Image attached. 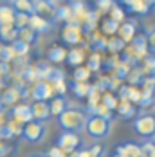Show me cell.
Listing matches in <instances>:
<instances>
[{
	"label": "cell",
	"mask_w": 155,
	"mask_h": 157,
	"mask_svg": "<svg viewBox=\"0 0 155 157\" xmlns=\"http://www.w3.org/2000/svg\"><path fill=\"white\" fill-rule=\"evenodd\" d=\"M87 119H89V114L83 109H78V107H67V110L58 116V125L63 132H83L85 125H87Z\"/></svg>",
	"instance_id": "6da1fadb"
},
{
	"label": "cell",
	"mask_w": 155,
	"mask_h": 157,
	"mask_svg": "<svg viewBox=\"0 0 155 157\" xmlns=\"http://www.w3.org/2000/svg\"><path fill=\"white\" fill-rule=\"evenodd\" d=\"M85 132L89 134V137H92L96 141H103L112 132V119L101 117V116H89L87 125H85Z\"/></svg>",
	"instance_id": "7a4b0ae2"
},
{
	"label": "cell",
	"mask_w": 155,
	"mask_h": 157,
	"mask_svg": "<svg viewBox=\"0 0 155 157\" xmlns=\"http://www.w3.org/2000/svg\"><path fill=\"white\" fill-rule=\"evenodd\" d=\"M132 128L134 132L141 136L142 139H150L155 134V114H139L134 117L132 121Z\"/></svg>",
	"instance_id": "3957f363"
},
{
	"label": "cell",
	"mask_w": 155,
	"mask_h": 157,
	"mask_svg": "<svg viewBox=\"0 0 155 157\" xmlns=\"http://www.w3.org/2000/svg\"><path fill=\"white\" fill-rule=\"evenodd\" d=\"M47 136V126L45 123H40V121H29L24 125L22 130V137L27 143H42Z\"/></svg>",
	"instance_id": "277c9868"
},
{
	"label": "cell",
	"mask_w": 155,
	"mask_h": 157,
	"mask_svg": "<svg viewBox=\"0 0 155 157\" xmlns=\"http://www.w3.org/2000/svg\"><path fill=\"white\" fill-rule=\"evenodd\" d=\"M79 143H81L79 134H74V132H62V134L58 136V139H56V146L69 155V154L76 152L78 146H79Z\"/></svg>",
	"instance_id": "5b68a950"
},
{
	"label": "cell",
	"mask_w": 155,
	"mask_h": 157,
	"mask_svg": "<svg viewBox=\"0 0 155 157\" xmlns=\"http://www.w3.org/2000/svg\"><path fill=\"white\" fill-rule=\"evenodd\" d=\"M54 94H56V90H54L52 83H49L47 79L38 81V83L34 85V89H32V99H34V101H47V99H52Z\"/></svg>",
	"instance_id": "8992f818"
},
{
	"label": "cell",
	"mask_w": 155,
	"mask_h": 157,
	"mask_svg": "<svg viewBox=\"0 0 155 157\" xmlns=\"http://www.w3.org/2000/svg\"><path fill=\"white\" fill-rule=\"evenodd\" d=\"M115 154L123 157H144L142 154V144L135 141H124L115 146Z\"/></svg>",
	"instance_id": "52a82bcc"
},
{
	"label": "cell",
	"mask_w": 155,
	"mask_h": 157,
	"mask_svg": "<svg viewBox=\"0 0 155 157\" xmlns=\"http://www.w3.org/2000/svg\"><path fill=\"white\" fill-rule=\"evenodd\" d=\"M34 15L52 20L54 22V15H56V4L54 2H47V0H34Z\"/></svg>",
	"instance_id": "ba28073f"
},
{
	"label": "cell",
	"mask_w": 155,
	"mask_h": 157,
	"mask_svg": "<svg viewBox=\"0 0 155 157\" xmlns=\"http://www.w3.org/2000/svg\"><path fill=\"white\" fill-rule=\"evenodd\" d=\"M31 112H32V121L45 123L47 119H51L49 101H32L31 103Z\"/></svg>",
	"instance_id": "9c48e42d"
},
{
	"label": "cell",
	"mask_w": 155,
	"mask_h": 157,
	"mask_svg": "<svg viewBox=\"0 0 155 157\" xmlns=\"http://www.w3.org/2000/svg\"><path fill=\"white\" fill-rule=\"evenodd\" d=\"M62 40L65 44H69V45H78L81 42V27L76 25V24H67L63 27Z\"/></svg>",
	"instance_id": "30bf717a"
},
{
	"label": "cell",
	"mask_w": 155,
	"mask_h": 157,
	"mask_svg": "<svg viewBox=\"0 0 155 157\" xmlns=\"http://www.w3.org/2000/svg\"><path fill=\"white\" fill-rule=\"evenodd\" d=\"M52 25H54V22H52V20L42 18V16H38V15H31V16H29V25H27V27H31L36 34H43V33L51 31V29H52Z\"/></svg>",
	"instance_id": "8fae6325"
},
{
	"label": "cell",
	"mask_w": 155,
	"mask_h": 157,
	"mask_svg": "<svg viewBox=\"0 0 155 157\" xmlns=\"http://www.w3.org/2000/svg\"><path fill=\"white\" fill-rule=\"evenodd\" d=\"M11 114H13V119L18 121V123H22V125H25V123L32 121V112H31V105H29V103L15 105Z\"/></svg>",
	"instance_id": "7c38bea8"
},
{
	"label": "cell",
	"mask_w": 155,
	"mask_h": 157,
	"mask_svg": "<svg viewBox=\"0 0 155 157\" xmlns=\"http://www.w3.org/2000/svg\"><path fill=\"white\" fill-rule=\"evenodd\" d=\"M15 9L11 4H0V25H15Z\"/></svg>",
	"instance_id": "4fadbf2b"
},
{
	"label": "cell",
	"mask_w": 155,
	"mask_h": 157,
	"mask_svg": "<svg viewBox=\"0 0 155 157\" xmlns=\"http://www.w3.org/2000/svg\"><path fill=\"white\" fill-rule=\"evenodd\" d=\"M15 13H24V15H34V0H11L9 2Z\"/></svg>",
	"instance_id": "5bb4252c"
},
{
	"label": "cell",
	"mask_w": 155,
	"mask_h": 157,
	"mask_svg": "<svg viewBox=\"0 0 155 157\" xmlns=\"http://www.w3.org/2000/svg\"><path fill=\"white\" fill-rule=\"evenodd\" d=\"M69 107V103H67V99L63 98V96H54L51 101H49V109H51V116H54V117H58L60 114H63L65 110Z\"/></svg>",
	"instance_id": "9a60e30c"
},
{
	"label": "cell",
	"mask_w": 155,
	"mask_h": 157,
	"mask_svg": "<svg viewBox=\"0 0 155 157\" xmlns=\"http://www.w3.org/2000/svg\"><path fill=\"white\" fill-rule=\"evenodd\" d=\"M115 110H117L119 117H123V119H134V117L137 116V110L134 107V103H130V101H126V99H121Z\"/></svg>",
	"instance_id": "2e32d148"
},
{
	"label": "cell",
	"mask_w": 155,
	"mask_h": 157,
	"mask_svg": "<svg viewBox=\"0 0 155 157\" xmlns=\"http://www.w3.org/2000/svg\"><path fill=\"white\" fill-rule=\"evenodd\" d=\"M126 9H128L130 13L139 15V16H146V15L152 13V7H150L146 2H142V0H132V2L126 6Z\"/></svg>",
	"instance_id": "e0dca14e"
},
{
	"label": "cell",
	"mask_w": 155,
	"mask_h": 157,
	"mask_svg": "<svg viewBox=\"0 0 155 157\" xmlns=\"http://www.w3.org/2000/svg\"><path fill=\"white\" fill-rule=\"evenodd\" d=\"M107 154V148L99 143L92 144L90 148H83V150H78V157H105Z\"/></svg>",
	"instance_id": "ac0fdd59"
},
{
	"label": "cell",
	"mask_w": 155,
	"mask_h": 157,
	"mask_svg": "<svg viewBox=\"0 0 155 157\" xmlns=\"http://www.w3.org/2000/svg\"><path fill=\"white\" fill-rule=\"evenodd\" d=\"M119 36L123 42H132L135 38V22H123V25H119Z\"/></svg>",
	"instance_id": "d6986e66"
},
{
	"label": "cell",
	"mask_w": 155,
	"mask_h": 157,
	"mask_svg": "<svg viewBox=\"0 0 155 157\" xmlns=\"http://www.w3.org/2000/svg\"><path fill=\"white\" fill-rule=\"evenodd\" d=\"M67 62H69V65L81 67V63L85 62V51L81 47H72L67 52Z\"/></svg>",
	"instance_id": "ffe728a7"
},
{
	"label": "cell",
	"mask_w": 155,
	"mask_h": 157,
	"mask_svg": "<svg viewBox=\"0 0 155 157\" xmlns=\"http://www.w3.org/2000/svg\"><path fill=\"white\" fill-rule=\"evenodd\" d=\"M18 38V29L15 25H0V40L7 44H15Z\"/></svg>",
	"instance_id": "44dd1931"
},
{
	"label": "cell",
	"mask_w": 155,
	"mask_h": 157,
	"mask_svg": "<svg viewBox=\"0 0 155 157\" xmlns=\"http://www.w3.org/2000/svg\"><path fill=\"white\" fill-rule=\"evenodd\" d=\"M36 40H38V34L32 31L31 27L18 29V38H16V42H22V44H25V45H31Z\"/></svg>",
	"instance_id": "7402d4cb"
},
{
	"label": "cell",
	"mask_w": 155,
	"mask_h": 157,
	"mask_svg": "<svg viewBox=\"0 0 155 157\" xmlns=\"http://www.w3.org/2000/svg\"><path fill=\"white\" fill-rule=\"evenodd\" d=\"M70 89H72V94L76 96V98H79V99L89 98L90 90H92V87H90L89 83H81V81H72Z\"/></svg>",
	"instance_id": "603a6c76"
},
{
	"label": "cell",
	"mask_w": 155,
	"mask_h": 157,
	"mask_svg": "<svg viewBox=\"0 0 155 157\" xmlns=\"http://www.w3.org/2000/svg\"><path fill=\"white\" fill-rule=\"evenodd\" d=\"M67 60V51L60 45H56V47H52L49 51V62L52 63H62Z\"/></svg>",
	"instance_id": "cb8c5ba5"
},
{
	"label": "cell",
	"mask_w": 155,
	"mask_h": 157,
	"mask_svg": "<svg viewBox=\"0 0 155 157\" xmlns=\"http://www.w3.org/2000/svg\"><path fill=\"white\" fill-rule=\"evenodd\" d=\"M20 99V90L18 89H6V92H4V96H2V103L4 105H13V103H16Z\"/></svg>",
	"instance_id": "d4e9b609"
},
{
	"label": "cell",
	"mask_w": 155,
	"mask_h": 157,
	"mask_svg": "<svg viewBox=\"0 0 155 157\" xmlns=\"http://www.w3.org/2000/svg\"><path fill=\"white\" fill-rule=\"evenodd\" d=\"M92 71L89 67H76L74 71V81H81V83H89V78H90Z\"/></svg>",
	"instance_id": "484cf974"
},
{
	"label": "cell",
	"mask_w": 155,
	"mask_h": 157,
	"mask_svg": "<svg viewBox=\"0 0 155 157\" xmlns=\"http://www.w3.org/2000/svg\"><path fill=\"white\" fill-rule=\"evenodd\" d=\"M101 105H103V107H107L108 110H114V109H117V105H119V99L112 94V92H107V94L101 98Z\"/></svg>",
	"instance_id": "4316f807"
},
{
	"label": "cell",
	"mask_w": 155,
	"mask_h": 157,
	"mask_svg": "<svg viewBox=\"0 0 155 157\" xmlns=\"http://www.w3.org/2000/svg\"><path fill=\"white\" fill-rule=\"evenodd\" d=\"M114 6H115L114 0H96V9H97L99 15L101 13H110Z\"/></svg>",
	"instance_id": "83f0119b"
},
{
	"label": "cell",
	"mask_w": 155,
	"mask_h": 157,
	"mask_svg": "<svg viewBox=\"0 0 155 157\" xmlns=\"http://www.w3.org/2000/svg\"><path fill=\"white\" fill-rule=\"evenodd\" d=\"M110 20H114V22H117V24H123L124 22V9L121 6H114L112 7V11H110Z\"/></svg>",
	"instance_id": "f1b7e54d"
},
{
	"label": "cell",
	"mask_w": 155,
	"mask_h": 157,
	"mask_svg": "<svg viewBox=\"0 0 155 157\" xmlns=\"http://www.w3.org/2000/svg\"><path fill=\"white\" fill-rule=\"evenodd\" d=\"M29 25V15H24V13H16L15 16V27L16 29H24Z\"/></svg>",
	"instance_id": "f546056e"
},
{
	"label": "cell",
	"mask_w": 155,
	"mask_h": 157,
	"mask_svg": "<svg viewBox=\"0 0 155 157\" xmlns=\"http://www.w3.org/2000/svg\"><path fill=\"white\" fill-rule=\"evenodd\" d=\"M6 126H7V130H9L13 136H22V130H24V125H22V123H18V121H15V119H11Z\"/></svg>",
	"instance_id": "4dcf8cb0"
},
{
	"label": "cell",
	"mask_w": 155,
	"mask_h": 157,
	"mask_svg": "<svg viewBox=\"0 0 155 157\" xmlns=\"http://www.w3.org/2000/svg\"><path fill=\"white\" fill-rule=\"evenodd\" d=\"M103 31L107 33V34H115V33L119 31V24L114 22V20H107L103 24Z\"/></svg>",
	"instance_id": "1f68e13d"
},
{
	"label": "cell",
	"mask_w": 155,
	"mask_h": 157,
	"mask_svg": "<svg viewBox=\"0 0 155 157\" xmlns=\"http://www.w3.org/2000/svg\"><path fill=\"white\" fill-rule=\"evenodd\" d=\"M13 45V51H15L16 56H25L27 52H29V45H25V44H22V42H15V44H11Z\"/></svg>",
	"instance_id": "d6a6232c"
},
{
	"label": "cell",
	"mask_w": 155,
	"mask_h": 157,
	"mask_svg": "<svg viewBox=\"0 0 155 157\" xmlns=\"http://www.w3.org/2000/svg\"><path fill=\"white\" fill-rule=\"evenodd\" d=\"M144 36H146V42H148V47L152 49V52H155V25L150 27Z\"/></svg>",
	"instance_id": "836d02e7"
},
{
	"label": "cell",
	"mask_w": 155,
	"mask_h": 157,
	"mask_svg": "<svg viewBox=\"0 0 155 157\" xmlns=\"http://www.w3.org/2000/svg\"><path fill=\"white\" fill-rule=\"evenodd\" d=\"M16 54L15 51H13V45H6V47L2 49V54H0V58L4 60V62H9V60H13Z\"/></svg>",
	"instance_id": "e575fe53"
},
{
	"label": "cell",
	"mask_w": 155,
	"mask_h": 157,
	"mask_svg": "<svg viewBox=\"0 0 155 157\" xmlns=\"http://www.w3.org/2000/svg\"><path fill=\"white\" fill-rule=\"evenodd\" d=\"M45 157H67V154L63 150H60L58 146H52V148H49L45 152Z\"/></svg>",
	"instance_id": "d590c367"
},
{
	"label": "cell",
	"mask_w": 155,
	"mask_h": 157,
	"mask_svg": "<svg viewBox=\"0 0 155 157\" xmlns=\"http://www.w3.org/2000/svg\"><path fill=\"white\" fill-rule=\"evenodd\" d=\"M142 2H146V4H148V6H150L152 9L155 7V0H142Z\"/></svg>",
	"instance_id": "8d00e7d4"
},
{
	"label": "cell",
	"mask_w": 155,
	"mask_h": 157,
	"mask_svg": "<svg viewBox=\"0 0 155 157\" xmlns=\"http://www.w3.org/2000/svg\"><path fill=\"white\" fill-rule=\"evenodd\" d=\"M146 157H155V148H152V150L146 154Z\"/></svg>",
	"instance_id": "74e56055"
},
{
	"label": "cell",
	"mask_w": 155,
	"mask_h": 157,
	"mask_svg": "<svg viewBox=\"0 0 155 157\" xmlns=\"http://www.w3.org/2000/svg\"><path fill=\"white\" fill-rule=\"evenodd\" d=\"M130 2H132V0H119V4H123L124 7H126V6H128V4H130Z\"/></svg>",
	"instance_id": "f35d334b"
},
{
	"label": "cell",
	"mask_w": 155,
	"mask_h": 157,
	"mask_svg": "<svg viewBox=\"0 0 155 157\" xmlns=\"http://www.w3.org/2000/svg\"><path fill=\"white\" fill-rule=\"evenodd\" d=\"M148 141H150V143H152V144H153V146H155V134H153V136H152V137H150V139H148Z\"/></svg>",
	"instance_id": "ab89813d"
},
{
	"label": "cell",
	"mask_w": 155,
	"mask_h": 157,
	"mask_svg": "<svg viewBox=\"0 0 155 157\" xmlns=\"http://www.w3.org/2000/svg\"><path fill=\"white\" fill-rule=\"evenodd\" d=\"M27 157H45V155H42V154H31V155H27Z\"/></svg>",
	"instance_id": "60d3db41"
},
{
	"label": "cell",
	"mask_w": 155,
	"mask_h": 157,
	"mask_svg": "<svg viewBox=\"0 0 155 157\" xmlns=\"http://www.w3.org/2000/svg\"><path fill=\"white\" fill-rule=\"evenodd\" d=\"M2 49H4V45H2V44H0V54H2Z\"/></svg>",
	"instance_id": "b9f144b4"
},
{
	"label": "cell",
	"mask_w": 155,
	"mask_h": 157,
	"mask_svg": "<svg viewBox=\"0 0 155 157\" xmlns=\"http://www.w3.org/2000/svg\"><path fill=\"white\" fill-rule=\"evenodd\" d=\"M112 157H123V155H117V154H114V155H112Z\"/></svg>",
	"instance_id": "7bdbcfd3"
},
{
	"label": "cell",
	"mask_w": 155,
	"mask_h": 157,
	"mask_svg": "<svg viewBox=\"0 0 155 157\" xmlns=\"http://www.w3.org/2000/svg\"><path fill=\"white\" fill-rule=\"evenodd\" d=\"M47 2H54V4H56V2H58V0H47Z\"/></svg>",
	"instance_id": "ee69618b"
},
{
	"label": "cell",
	"mask_w": 155,
	"mask_h": 157,
	"mask_svg": "<svg viewBox=\"0 0 155 157\" xmlns=\"http://www.w3.org/2000/svg\"><path fill=\"white\" fill-rule=\"evenodd\" d=\"M153 109H155V96H153Z\"/></svg>",
	"instance_id": "f6af8a7d"
},
{
	"label": "cell",
	"mask_w": 155,
	"mask_h": 157,
	"mask_svg": "<svg viewBox=\"0 0 155 157\" xmlns=\"http://www.w3.org/2000/svg\"><path fill=\"white\" fill-rule=\"evenodd\" d=\"M69 2H78V0H69Z\"/></svg>",
	"instance_id": "bcb514c9"
},
{
	"label": "cell",
	"mask_w": 155,
	"mask_h": 157,
	"mask_svg": "<svg viewBox=\"0 0 155 157\" xmlns=\"http://www.w3.org/2000/svg\"><path fill=\"white\" fill-rule=\"evenodd\" d=\"M153 76H155V69H153Z\"/></svg>",
	"instance_id": "7dc6e473"
}]
</instances>
